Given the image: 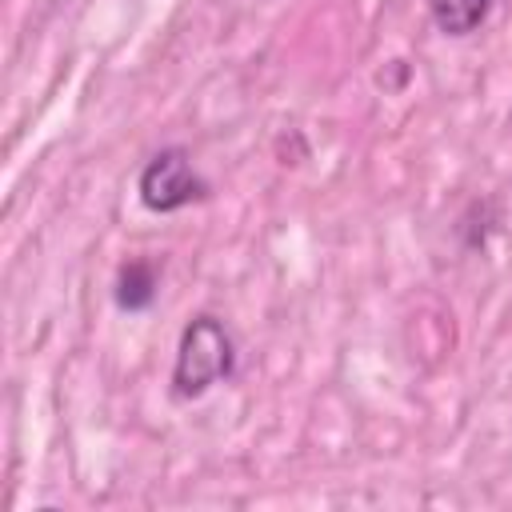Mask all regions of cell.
<instances>
[{
	"label": "cell",
	"instance_id": "6da1fadb",
	"mask_svg": "<svg viewBox=\"0 0 512 512\" xmlns=\"http://www.w3.org/2000/svg\"><path fill=\"white\" fill-rule=\"evenodd\" d=\"M228 372H232V336L224 332V324L216 316H196L180 336L176 372H172L176 396L192 400V396L208 392Z\"/></svg>",
	"mask_w": 512,
	"mask_h": 512
},
{
	"label": "cell",
	"instance_id": "7a4b0ae2",
	"mask_svg": "<svg viewBox=\"0 0 512 512\" xmlns=\"http://www.w3.org/2000/svg\"><path fill=\"white\" fill-rule=\"evenodd\" d=\"M200 192H204V184L192 172L188 152H180V148H168V152L152 156L148 168L140 172V200L152 212H176V208L192 204Z\"/></svg>",
	"mask_w": 512,
	"mask_h": 512
},
{
	"label": "cell",
	"instance_id": "3957f363",
	"mask_svg": "<svg viewBox=\"0 0 512 512\" xmlns=\"http://www.w3.org/2000/svg\"><path fill=\"white\" fill-rule=\"evenodd\" d=\"M488 4L492 0H428V12H432V20H436L440 32L464 36V32H472V28L484 24Z\"/></svg>",
	"mask_w": 512,
	"mask_h": 512
},
{
	"label": "cell",
	"instance_id": "277c9868",
	"mask_svg": "<svg viewBox=\"0 0 512 512\" xmlns=\"http://www.w3.org/2000/svg\"><path fill=\"white\" fill-rule=\"evenodd\" d=\"M152 288H156V276L148 264H128L120 272V288H116V300L120 308H144L152 300Z\"/></svg>",
	"mask_w": 512,
	"mask_h": 512
}]
</instances>
